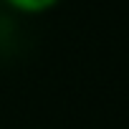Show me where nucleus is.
Segmentation results:
<instances>
[{"label": "nucleus", "instance_id": "nucleus-1", "mask_svg": "<svg viewBox=\"0 0 129 129\" xmlns=\"http://www.w3.org/2000/svg\"><path fill=\"white\" fill-rule=\"evenodd\" d=\"M3 3L23 15H43V13L53 10L61 0H3Z\"/></svg>", "mask_w": 129, "mask_h": 129}]
</instances>
